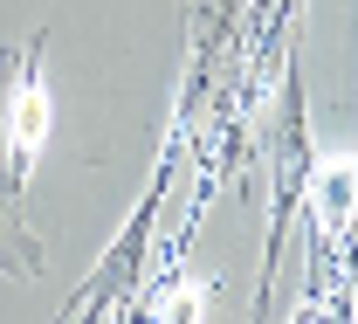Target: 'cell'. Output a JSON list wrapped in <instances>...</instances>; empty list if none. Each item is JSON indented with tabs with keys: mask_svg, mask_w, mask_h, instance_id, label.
I'll list each match as a JSON object with an SVG mask.
<instances>
[{
	"mask_svg": "<svg viewBox=\"0 0 358 324\" xmlns=\"http://www.w3.org/2000/svg\"><path fill=\"white\" fill-rule=\"evenodd\" d=\"M179 159H186V132H179L173 145H166V159H159V186L145 193V207L131 214V228L110 241V255L96 262V276L69 297V311H62V324H103L117 304H131V290L145 283V248H152V234H159V214H166V193L179 186Z\"/></svg>",
	"mask_w": 358,
	"mask_h": 324,
	"instance_id": "1",
	"label": "cell"
},
{
	"mask_svg": "<svg viewBox=\"0 0 358 324\" xmlns=\"http://www.w3.org/2000/svg\"><path fill=\"white\" fill-rule=\"evenodd\" d=\"M48 132V97H42V35L0 55V186L21 193L28 159Z\"/></svg>",
	"mask_w": 358,
	"mask_h": 324,
	"instance_id": "2",
	"label": "cell"
}]
</instances>
